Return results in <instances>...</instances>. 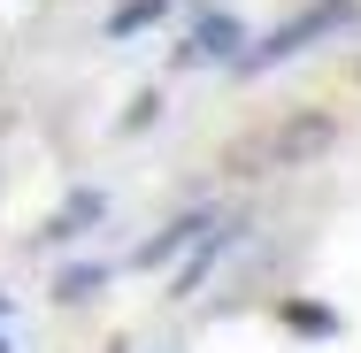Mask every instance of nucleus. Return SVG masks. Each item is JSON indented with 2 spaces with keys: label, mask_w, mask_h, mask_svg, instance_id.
<instances>
[{
  "label": "nucleus",
  "mask_w": 361,
  "mask_h": 353,
  "mask_svg": "<svg viewBox=\"0 0 361 353\" xmlns=\"http://www.w3.org/2000/svg\"><path fill=\"white\" fill-rule=\"evenodd\" d=\"M154 16H161V0H139V8H123V16H116V31H139V23H154Z\"/></svg>",
  "instance_id": "5"
},
{
  "label": "nucleus",
  "mask_w": 361,
  "mask_h": 353,
  "mask_svg": "<svg viewBox=\"0 0 361 353\" xmlns=\"http://www.w3.org/2000/svg\"><path fill=\"white\" fill-rule=\"evenodd\" d=\"M331 139H338V123H331V116H300V123H285L277 139L262 146V154H269L277 169H292V161H315V154H323Z\"/></svg>",
  "instance_id": "2"
},
{
  "label": "nucleus",
  "mask_w": 361,
  "mask_h": 353,
  "mask_svg": "<svg viewBox=\"0 0 361 353\" xmlns=\"http://www.w3.org/2000/svg\"><path fill=\"white\" fill-rule=\"evenodd\" d=\"M346 16H354V0H315V8H300V16H292L285 31H269V39H262V47L246 54V70H269V62H285V54H300L307 39H323V31H338Z\"/></svg>",
  "instance_id": "1"
},
{
  "label": "nucleus",
  "mask_w": 361,
  "mask_h": 353,
  "mask_svg": "<svg viewBox=\"0 0 361 353\" xmlns=\"http://www.w3.org/2000/svg\"><path fill=\"white\" fill-rule=\"evenodd\" d=\"M238 39H246V31H238L231 16H216V23H200V39H192V54H231Z\"/></svg>",
  "instance_id": "4"
},
{
  "label": "nucleus",
  "mask_w": 361,
  "mask_h": 353,
  "mask_svg": "<svg viewBox=\"0 0 361 353\" xmlns=\"http://www.w3.org/2000/svg\"><path fill=\"white\" fill-rule=\"evenodd\" d=\"M208 223H216V215H185V223H169L161 238H146V246H139V269H154V261H169L177 246H192V238H200Z\"/></svg>",
  "instance_id": "3"
}]
</instances>
